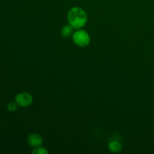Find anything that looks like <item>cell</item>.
Wrapping results in <instances>:
<instances>
[{
  "mask_svg": "<svg viewBox=\"0 0 154 154\" xmlns=\"http://www.w3.org/2000/svg\"><path fill=\"white\" fill-rule=\"evenodd\" d=\"M68 22L75 29H80L85 26L87 22V12L80 7H74L68 12Z\"/></svg>",
  "mask_w": 154,
  "mask_h": 154,
  "instance_id": "cell-1",
  "label": "cell"
},
{
  "mask_svg": "<svg viewBox=\"0 0 154 154\" xmlns=\"http://www.w3.org/2000/svg\"><path fill=\"white\" fill-rule=\"evenodd\" d=\"M72 39L75 44L81 48L87 47L90 42V36L87 31L84 29H78L74 32L72 35Z\"/></svg>",
  "mask_w": 154,
  "mask_h": 154,
  "instance_id": "cell-2",
  "label": "cell"
},
{
  "mask_svg": "<svg viewBox=\"0 0 154 154\" xmlns=\"http://www.w3.org/2000/svg\"><path fill=\"white\" fill-rule=\"evenodd\" d=\"M15 102L21 108H27L30 106L33 102V98L31 94L26 92L19 93L15 96Z\"/></svg>",
  "mask_w": 154,
  "mask_h": 154,
  "instance_id": "cell-3",
  "label": "cell"
},
{
  "mask_svg": "<svg viewBox=\"0 0 154 154\" xmlns=\"http://www.w3.org/2000/svg\"><path fill=\"white\" fill-rule=\"evenodd\" d=\"M27 142L32 147L35 148L42 145L43 143V138L39 134L32 133L27 138Z\"/></svg>",
  "mask_w": 154,
  "mask_h": 154,
  "instance_id": "cell-4",
  "label": "cell"
},
{
  "mask_svg": "<svg viewBox=\"0 0 154 154\" xmlns=\"http://www.w3.org/2000/svg\"><path fill=\"white\" fill-rule=\"evenodd\" d=\"M123 145L118 141H113L108 144V149L111 153H118L121 151Z\"/></svg>",
  "mask_w": 154,
  "mask_h": 154,
  "instance_id": "cell-5",
  "label": "cell"
},
{
  "mask_svg": "<svg viewBox=\"0 0 154 154\" xmlns=\"http://www.w3.org/2000/svg\"><path fill=\"white\" fill-rule=\"evenodd\" d=\"M74 34V28L69 25H66L62 28L61 29V35L64 38H69Z\"/></svg>",
  "mask_w": 154,
  "mask_h": 154,
  "instance_id": "cell-6",
  "label": "cell"
},
{
  "mask_svg": "<svg viewBox=\"0 0 154 154\" xmlns=\"http://www.w3.org/2000/svg\"><path fill=\"white\" fill-rule=\"evenodd\" d=\"M48 153H49V152H48V150H47L45 147H41V146L35 147V148H34V150L32 151V154H48Z\"/></svg>",
  "mask_w": 154,
  "mask_h": 154,
  "instance_id": "cell-7",
  "label": "cell"
},
{
  "mask_svg": "<svg viewBox=\"0 0 154 154\" xmlns=\"http://www.w3.org/2000/svg\"><path fill=\"white\" fill-rule=\"evenodd\" d=\"M17 104L16 103V102H9L8 104L7 105V110L8 111H10V112H14L15 111H17Z\"/></svg>",
  "mask_w": 154,
  "mask_h": 154,
  "instance_id": "cell-8",
  "label": "cell"
}]
</instances>
